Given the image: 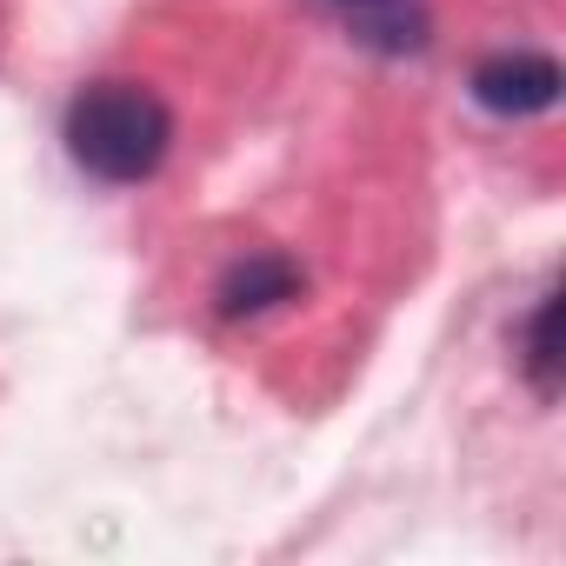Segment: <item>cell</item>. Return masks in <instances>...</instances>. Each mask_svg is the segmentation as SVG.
Wrapping results in <instances>:
<instances>
[{"instance_id": "cell-2", "label": "cell", "mask_w": 566, "mask_h": 566, "mask_svg": "<svg viewBox=\"0 0 566 566\" xmlns=\"http://www.w3.org/2000/svg\"><path fill=\"white\" fill-rule=\"evenodd\" d=\"M559 61L553 54H533V48H513V54H493L473 67V101L500 120H526V114H546L559 101Z\"/></svg>"}, {"instance_id": "cell-3", "label": "cell", "mask_w": 566, "mask_h": 566, "mask_svg": "<svg viewBox=\"0 0 566 566\" xmlns=\"http://www.w3.org/2000/svg\"><path fill=\"white\" fill-rule=\"evenodd\" d=\"M301 294V266L287 253H247L227 280H220V314L240 321V314H266L273 301H294Z\"/></svg>"}, {"instance_id": "cell-4", "label": "cell", "mask_w": 566, "mask_h": 566, "mask_svg": "<svg viewBox=\"0 0 566 566\" xmlns=\"http://www.w3.org/2000/svg\"><path fill=\"white\" fill-rule=\"evenodd\" d=\"M327 8H340L347 28H354L360 41L387 48V54H407V48H420V34H427V21H420L413 0H327Z\"/></svg>"}, {"instance_id": "cell-5", "label": "cell", "mask_w": 566, "mask_h": 566, "mask_svg": "<svg viewBox=\"0 0 566 566\" xmlns=\"http://www.w3.org/2000/svg\"><path fill=\"white\" fill-rule=\"evenodd\" d=\"M553 294L533 307V321H526V374H533V387L553 400V387H559V354H553Z\"/></svg>"}, {"instance_id": "cell-1", "label": "cell", "mask_w": 566, "mask_h": 566, "mask_svg": "<svg viewBox=\"0 0 566 566\" xmlns=\"http://www.w3.org/2000/svg\"><path fill=\"white\" fill-rule=\"evenodd\" d=\"M174 147V107L140 81H94L67 107V154L107 187H140Z\"/></svg>"}]
</instances>
